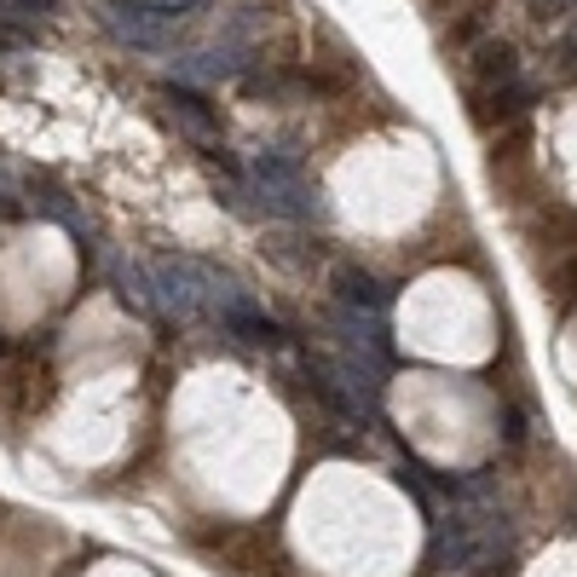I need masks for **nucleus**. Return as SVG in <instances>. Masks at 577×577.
<instances>
[{
    "label": "nucleus",
    "instance_id": "1",
    "mask_svg": "<svg viewBox=\"0 0 577 577\" xmlns=\"http://www.w3.org/2000/svg\"><path fill=\"white\" fill-rule=\"evenodd\" d=\"M150 295L162 300V307L180 318V323H214L220 307L232 300L237 289L220 278V271H209L203 260H185V255H168L150 266Z\"/></svg>",
    "mask_w": 577,
    "mask_h": 577
},
{
    "label": "nucleus",
    "instance_id": "2",
    "mask_svg": "<svg viewBox=\"0 0 577 577\" xmlns=\"http://www.w3.org/2000/svg\"><path fill=\"white\" fill-rule=\"evenodd\" d=\"M496 543H503V525L496 514H450V520H434V566L462 577L473 566H485L496 555Z\"/></svg>",
    "mask_w": 577,
    "mask_h": 577
},
{
    "label": "nucleus",
    "instance_id": "3",
    "mask_svg": "<svg viewBox=\"0 0 577 577\" xmlns=\"http://www.w3.org/2000/svg\"><path fill=\"white\" fill-rule=\"evenodd\" d=\"M191 12H203V0H180V7H168V0H110L105 23H110V35H121L128 46L162 53V46L173 41V30H180Z\"/></svg>",
    "mask_w": 577,
    "mask_h": 577
},
{
    "label": "nucleus",
    "instance_id": "4",
    "mask_svg": "<svg viewBox=\"0 0 577 577\" xmlns=\"http://www.w3.org/2000/svg\"><path fill=\"white\" fill-rule=\"evenodd\" d=\"M255 196H260L266 214H284V220H312L318 214L312 180L300 173V162L284 157V150H260L255 157Z\"/></svg>",
    "mask_w": 577,
    "mask_h": 577
},
{
    "label": "nucleus",
    "instance_id": "5",
    "mask_svg": "<svg viewBox=\"0 0 577 577\" xmlns=\"http://www.w3.org/2000/svg\"><path fill=\"white\" fill-rule=\"evenodd\" d=\"M335 300L346 312H382L387 307V289L375 284L364 266H335Z\"/></svg>",
    "mask_w": 577,
    "mask_h": 577
},
{
    "label": "nucleus",
    "instance_id": "6",
    "mask_svg": "<svg viewBox=\"0 0 577 577\" xmlns=\"http://www.w3.org/2000/svg\"><path fill=\"white\" fill-rule=\"evenodd\" d=\"M243 70H248L243 46H209V53L180 58V75H185V82H232V75H243Z\"/></svg>",
    "mask_w": 577,
    "mask_h": 577
},
{
    "label": "nucleus",
    "instance_id": "7",
    "mask_svg": "<svg viewBox=\"0 0 577 577\" xmlns=\"http://www.w3.org/2000/svg\"><path fill=\"white\" fill-rule=\"evenodd\" d=\"M162 98H168V116L180 121V128H185L191 139H214V116H209V105H203L196 93H185V87H168Z\"/></svg>",
    "mask_w": 577,
    "mask_h": 577
},
{
    "label": "nucleus",
    "instance_id": "8",
    "mask_svg": "<svg viewBox=\"0 0 577 577\" xmlns=\"http://www.w3.org/2000/svg\"><path fill=\"white\" fill-rule=\"evenodd\" d=\"M110 284H116V300H121L128 312H150V307H157V295H150L145 271H139L133 260H116V266H110Z\"/></svg>",
    "mask_w": 577,
    "mask_h": 577
},
{
    "label": "nucleus",
    "instance_id": "9",
    "mask_svg": "<svg viewBox=\"0 0 577 577\" xmlns=\"http://www.w3.org/2000/svg\"><path fill=\"white\" fill-rule=\"evenodd\" d=\"M473 70H480L485 82H514V46L509 41H480L473 46Z\"/></svg>",
    "mask_w": 577,
    "mask_h": 577
},
{
    "label": "nucleus",
    "instance_id": "10",
    "mask_svg": "<svg viewBox=\"0 0 577 577\" xmlns=\"http://www.w3.org/2000/svg\"><path fill=\"white\" fill-rule=\"evenodd\" d=\"M58 0H0V12H12V18H35V12H53Z\"/></svg>",
    "mask_w": 577,
    "mask_h": 577
},
{
    "label": "nucleus",
    "instance_id": "11",
    "mask_svg": "<svg viewBox=\"0 0 577 577\" xmlns=\"http://www.w3.org/2000/svg\"><path fill=\"white\" fill-rule=\"evenodd\" d=\"M566 58H577V23H571V30H566Z\"/></svg>",
    "mask_w": 577,
    "mask_h": 577
},
{
    "label": "nucleus",
    "instance_id": "12",
    "mask_svg": "<svg viewBox=\"0 0 577 577\" xmlns=\"http://www.w3.org/2000/svg\"><path fill=\"white\" fill-rule=\"evenodd\" d=\"M537 7H560V0H537Z\"/></svg>",
    "mask_w": 577,
    "mask_h": 577
},
{
    "label": "nucleus",
    "instance_id": "13",
    "mask_svg": "<svg viewBox=\"0 0 577 577\" xmlns=\"http://www.w3.org/2000/svg\"><path fill=\"white\" fill-rule=\"evenodd\" d=\"M0 353H7V341H0Z\"/></svg>",
    "mask_w": 577,
    "mask_h": 577
}]
</instances>
